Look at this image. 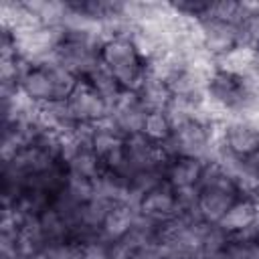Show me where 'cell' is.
<instances>
[{
	"label": "cell",
	"mask_w": 259,
	"mask_h": 259,
	"mask_svg": "<svg viewBox=\"0 0 259 259\" xmlns=\"http://www.w3.org/2000/svg\"><path fill=\"white\" fill-rule=\"evenodd\" d=\"M101 61L113 71L121 89L138 91L142 81L146 79V65L140 61L132 38L113 36L101 49Z\"/></svg>",
	"instance_id": "1"
},
{
	"label": "cell",
	"mask_w": 259,
	"mask_h": 259,
	"mask_svg": "<svg viewBox=\"0 0 259 259\" xmlns=\"http://www.w3.org/2000/svg\"><path fill=\"white\" fill-rule=\"evenodd\" d=\"M10 34L14 40L16 57L30 63L32 67H36L53 51H57L67 38L63 26H45V24L28 30H20V32H10Z\"/></svg>",
	"instance_id": "2"
},
{
	"label": "cell",
	"mask_w": 259,
	"mask_h": 259,
	"mask_svg": "<svg viewBox=\"0 0 259 259\" xmlns=\"http://www.w3.org/2000/svg\"><path fill=\"white\" fill-rule=\"evenodd\" d=\"M55 55H57L59 65L69 69L79 79L87 77L101 63V49L89 42L71 40V38H65V42L55 51Z\"/></svg>",
	"instance_id": "3"
},
{
	"label": "cell",
	"mask_w": 259,
	"mask_h": 259,
	"mask_svg": "<svg viewBox=\"0 0 259 259\" xmlns=\"http://www.w3.org/2000/svg\"><path fill=\"white\" fill-rule=\"evenodd\" d=\"M109 115L115 119L121 136L127 138V136H134V134H142L144 132V121H146L148 111L140 103L136 91L121 89L119 95H117V99L109 107Z\"/></svg>",
	"instance_id": "4"
},
{
	"label": "cell",
	"mask_w": 259,
	"mask_h": 259,
	"mask_svg": "<svg viewBox=\"0 0 259 259\" xmlns=\"http://www.w3.org/2000/svg\"><path fill=\"white\" fill-rule=\"evenodd\" d=\"M75 119L79 123H99L103 117L109 115V105L107 101L87 83V81H81L77 85V89L69 95L67 99Z\"/></svg>",
	"instance_id": "5"
},
{
	"label": "cell",
	"mask_w": 259,
	"mask_h": 259,
	"mask_svg": "<svg viewBox=\"0 0 259 259\" xmlns=\"http://www.w3.org/2000/svg\"><path fill=\"white\" fill-rule=\"evenodd\" d=\"M125 162H127V168H130V174L132 176L136 172H140V170L168 166L166 158L162 156L160 146L154 144L144 132L125 138Z\"/></svg>",
	"instance_id": "6"
},
{
	"label": "cell",
	"mask_w": 259,
	"mask_h": 259,
	"mask_svg": "<svg viewBox=\"0 0 259 259\" xmlns=\"http://www.w3.org/2000/svg\"><path fill=\"white\" fill-rule=\"evenodd\" d=\"M225 142L235 156L247 158L259 152V127L245 117H233L225 123Z\"/></svg>",
	"instance_id": "7"
},
{
	"label": "cell",
	"mask_w": 259,
	"mask_h": 259,
	"mask_svg": "<svg viewBox=\"0 0 259 259\" xmlns=\"http://www.w3.org/2000/svg\"><path fill=\"white\" fill-rule=\"evenodd\" d=\"M140 210H142V214H146L158 223H166V221L174 219L180 212L178 200H176V190L168 182L160 184L158 188H154L152 192H148L142 198Z\"/></svg>",
	"instance_id": "8"
},
{
	"label": "cell",
	"mask_w": 259,
	"mask_h": 259,
	"mask_svg": "<svg viewBox=\"0 0 259 259\" xmlns=\"http://www.w3.org/2000/svg\"><path fill=\"white\" fill-rule=\"evenodd\" d=\"M217 67H219V73H225V75H231L237 79H245V77L253 75L257 69V49L251 45L239 42L225 55L217 57Z\"/></svg>",
	"instance_id": "9"
},
{
	"label": "cell",
	"mask_w": 259,
	"mask_h": 259,
	"mask_svg": "<svg viewBox=\"0 0 259 259\" xmlns=\"http://www.w3.org/2000/svg\"><path fill=\"white\" fill-rule=\"evenodd\" d=\"M202 40H204V49L210 55L221 57L227 51H231L235 45H239V28L231 22L206 18L202 20Z\"/></svg>",
	"instance_id": "10"
},
{
	"label": "cell",
	"mask_w": 259,
	"mask_h": 259,
	"mask_svg": "<svg viewBox=\"0 0 259 259\" xmlns=\"http://www.w3.org/2000/svg\"><path fill=\"white\" fill-rule=\"evenodd\" d=\"M140 214H142V210L138 206L123 204V202L115 204L113 210L107 214L101 231H99V239L105 241L107 245L119 241L121 237H125L132 231V227L136 225V221H138Z\"/></svg>",
	"instance_id": "11"
},
{
	"label": "cell",
	"mask_w": 259,
	"mask_h": 259,
	"mask_svg": "<svg viewBox=\"0 0 259 259\" xmlns=\"http://www.w3.org/2000/svg\"><path fill=\"white\" fill-rule=\"evenodd\" d=\"M202 168H204V162H200V160H194V158H176L166 168V182L174 190L198 186Z\"/></svg>",
	"instance_id": "12"
},
{
	"label": "cell",
	"mask_w": 259,
	"mask_h": 259,
	"mask_svg": "<svg viewBox=\"0 0 259 259\" xmlns=\"http://www.w3.org/2000/svg\"><path fill=\"white\" fill-rule=\"evenodd\" d=\"M0 20H2V30H8V32H20V30H28L42 24L26 8L24 2H10V0L0 2Z\"/></svg>",
	"instance_id": "13"
},
{
	"label": "cell",
	"mask_w": 259,
	"mask_h": 259,
	"mask_svg": "<svg viewBox=\"0 0 259 259\" xmlns=\"http://www.w3.org/2000/svg\"><path fill=\"white\" fill-rule=\"evenodd\" d=\"M184 71L204 89H208V85L212 83V79L219 75V67H217V57L210 55L206 49H198L186 55V65Z\"/></svg>",
	"instance_id": "14"
},
{
	"label": "cell",
	"mask_w": 259,
	"mask_h": 259,
	"mask_svg": "<svg viewBox=\"0 0 259 259\" xmlns=\"http://www.w3.org/2000/svg\"><path fill=\"white\" fill-rule=\"evenodd\" d=\"M237 200L235 194L223 192V190H200V200H198V210L204 223L208 225H219L221 219L227 214L231 204Z\"/></svg>",
	"instance_id": "15"
},
{
	"label": "cell",
	"mask_w": 259,
	"mask_h": 259,
	"mask_svg": "<svg viewBox=\"0 0 259 259\" xmlns=\"http://www.w3.org/2000/svg\"><path fill=\"white\" fill-rule=\"evenodd\" d=\"M136 93H138V99H140V103L144 105V109L148 113L166 111V107L172 101V93H170L168 85L164 81H156V79H150V77H146L142 81V85L138 87Z\"/></svg>",
	"instance_id": "16"
},
{
	"label": "cell",
	"mask_w": 259,
	"mask_h": 259,
	"mask_svg": "<svg viewBox=\"0 0 259 259\" xmlns=\"http://www.w3.org/2000/svg\"><path fill=\"white\" fill-rule=\"evenodd\" d=\"M253 219H255V200H249V198H237L231 208L227 210V214L221 219L219 227L229 233V235H235L247 227L253 225Z\"/></svg>",
	"instance_id": "17"
},
{
	"label": "cell",
	"mask_w": 259,
	"mask_h": 259,
	"mask_svg": "<svg viewBox=\"0 0 259 259\" xmlns=\"http://www.w3.org/2000/svg\"><path fill=\"white\" fill-rule=\"evenodd\" d=\"M85 81L107 101L109 107L113 105V101L117 99V95H119V91H121V85H119L117 77L113 75V71H111L103 61L85 77Z\"/></svg>",
	"instance_id": "18"
},
{
	"label": "cell",
	"mask_w": 259,
	"mask_h": 259,
	"mask_svg": "<svg viewBox=\"0 0 259 259\" xmlns=\"http://www.w3.org/2000/svg\"><path fill=\"white\" fill-rule=\"evenodd\" d=\"M20 89L30 99H34L36 103H47V101L55 99L51 77H49V73L45 69H38V67H32L26 73V77L20 81Z\"/></svg>",
	"instance_id": "19"
},
{
	"label": "cell",
	"mask_w": 259,
	"mask_h": 259,
	"mask_svg": "<svg viewBox=\"0 0 259 259\" xmlns=\"http://www.w3.org/2000/svg\"><path fill=\"white\" fill-rule=\"evenodd\" d=\"M38 225H40V231L47 239V245L71 241V229H69L67 221L63 219V214L53 206V202L38 214Z\"/></svg>",
	"instance_id": "20"
},
{
	"label": "cell",
	"mask_w": 259,
	"mask_h": 259,
	"mask_svg": "<svg viewBox=\"0 0 259 259\" xmlns=\"http://www.w3.org/2000/svg\"><path fill=\"white\" fill-rule=\"evenodd\" d=\"M198 188L200 190H223V192H231L239 198L235 180L231 178V174L217 162H206L198 180Z\"/></svg>",
	"instance_id": "21"
},
{
	"label": "cell",
	"mask_w": 259,
	"mask_h": 259,
	"mask_svg": "<svg viewBox=\"0 0 259 259\" xmlns=\"http://www.w3.org/2000/svg\"><path fill=\"white\" fill-rule=\"evenodd\" d=\"M26 8L45 24V26H63L69 2L59 0H26Z\"/></svg>",
	"instance_id": "22"
},
{
	"label": "cell",
	"mask_w": 259,
	"mask_h": 259,
	"mask_svg": "<svg viewBox=\"0 0 259 259\" xmlns=\"http://www.w3.org/2000/svg\"><path fill=\"white\" fill-rule=\"evenodd\" d=\"M65 166H67V172L77 174V176H83V178H89V180H95V178H99V176L105 172V166H103L101 158L95 154L93 148L81 150V152H79L73 160H69Z\"/></svg>",
	"instance_id": "23"
},
{
	"label": "cell",
	"mask_w": 259,
	"mask_h": 259,
	"mask_svg": "<svg viewBox=\"0 0 259 259\" xmlns=\"http://www.w3.org/2000/svg\"><path fill=\"white\" fill-rule=\"evenodd\" d=\"M61 192H65L77 204H85L93 198V180L67 172V180H65V186Z\"/></svg>",
	"instance_id": "24"
},
{
	"label": "cell",
	"mask_w": 259,
	"mask_h": 259,
	"mask_svg": "<svg viewBox=\"0 0 259 259\" xmlns=\"http://www.w3.org/2000/svg\"><path fill=\"white\" fill-rule=\"evenodd\" d=\"M144 134L154 142V144H162L172 136V125L166 117L164 111H152L146 115L144 121Z\"/></svg>",
	"instance_id": "25"
},
{
	"label": "cell",
	"mask_w": 259,
	"mask_h": 259,
	"mask_svg": "<svg viewBox=\"0 0 259 259\" xmlns=\"http://www.w3.org/2000/svg\"><path fill=\"white\" fill-rule=\"evenodd\" d=\"M237 28H239V42L259 49V12H249L247 18Z\"/></svg>",
	"instance_id": "26"
},
{
	"label": "cell",
	"mask_w": 259,
	"mask_h": 259,
	"mask_svg": "<svg viewBox=\"0 0 259 259\" xmlns=\"http://www.w3.org/2000/svg\"><path fill=\"white\" fill-rule=\"evenodd\" d=\"M42 255L47 259H77V255H79V243H75V241L49 243L42 249Z\"/></svg>",
	"instance_id": "27"
},
{
	"label": "cell",
	"mask_w": 259,
	"mask_h": 259,
	"mask_svg": "<svg viewBox=\"0 0 259 259\" xmlns=\"http://www.w3.org/2000/svg\"><path fill=\"white\" fill-rule=\"evenodd\" d=\"M257 243H259V241H257Z\"/></svg>",
	"instance_id": "28"
}]
</instances>
